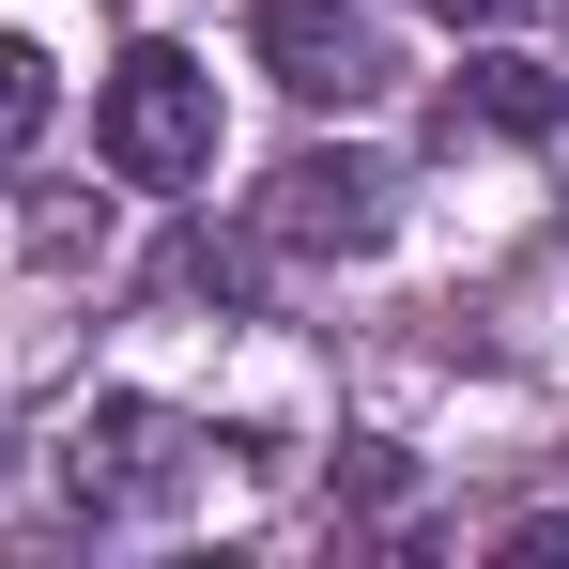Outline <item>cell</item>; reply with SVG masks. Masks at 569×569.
Here are the masks:
<instances>
[{
    "label": "cell",
    "instance_id": "cell-1",
    "mask_svg": "<svg viewBox=\"0 0 569 569\" xmlns=\"http://www.w3.org/2000/svg\"><path fill=\"white\" fill-rule=\"evenodd\" d=\"M93 154L123 186H200V170H216V62L123 47V62H108V108H93Z\"/></svg>",
    "mask_w": 569,
    "mask_h": 569
},
{
    "label": "cell",
    "instance_id": "cell-2",
    "mask_svg": "<svg viewBox=\"0 0 569 569\" xmlns=\"http://www.w3.org/2000/svg\"><path fill=\"white\" fill-rule=\"evenodd\" d=\"M247 31H262V62H278L308 108H355V93L385 78V62H370V16H355V0H247Z\"/></svg>",
    "mask_w": 569,
    "mask_h": 569
},
{
    "label": "cell",
    "instance_id": "cell-3",
    "mask_svg": "<svg viewBox=\"0 0 569 569\" xmlns=\"http://www.w3.org/2000/svg\"><path fill=\"white\" fill-rule=\"evenodd\" d=\"M262 231H278V247H339V262H355V247H385V170H370V154H292L278 200H262Z\"/></svg>",
    "mask_w": 569,
    "mask_h": 569
},
{
    "label": "cell",
    "instance_id": "cell-4",
    "mask_svg": "<svg viewBox=\"0 0 569 569\" xmlns=\"http://www.w3.org/2000/svg\"><path fill=\"white\" fill-rule=\"evenodd\" d=\"M170 447H186V431H170V416H139V400H108L93 431H78V508H139V492H170Z\"/></svg>",
    "mask_w": 569,
    "mask_h": 569
},
{
    "label": "cell",
    "instance_id": "cell-5",
    "mask_svg": "<svg viewBox=\"0 0 569 569\" xmlns=\"http://www.w3.org/2000/svg\"><path fill=\"white\" fill-rule=\"evenodd\" d=\"M555 123H569L555 62H462L447 78V139H555Z\"/></svg>",
    "mask_w": 569,
    "mask_h": 569
},
{
    "label": "cell",
    "instance_id": "cell-6",
    "mask_svg": "<svg viewBox=\"0 0 569 569\" xmlns=\"http://www.w3.org/2000/svg\"><path fill=\"white\" fill-rule=\"evenodd\" d=\"M47 108H62V78H47V47H0V170H31Z\"/></svg>",
    "mask_w": 569,
    "mask_h": 569
},
{
    "label": "cell",
    "instance_id": "cell-7",
    "mask_svg": "<svg viewBox=\"0 0 569 569\" xmlns=\"http://www.w3.org/2000/svg\"><path fill=\"white\" fill-rule=\"evenodd\" d=\"M416 16H447V31H508V16H539V0H416Z\"/></svg>",
    "mask_w": 569,
    "mask_h": 569
},
{
    "label": "cell",
    "instance_id": "cell-8",
    "mask_svg": "<svg viewBox=\"0 0 569 569\" xmlns=\"http://www.w3.org/2000/svg\"><path fill=\"white\" fill-rule=\"evenodd\" d=\"M508 569H569V523H508Z\"/></svg>",
    "mask_w": 569,
    "mask_h": 569
}]
</instances>
